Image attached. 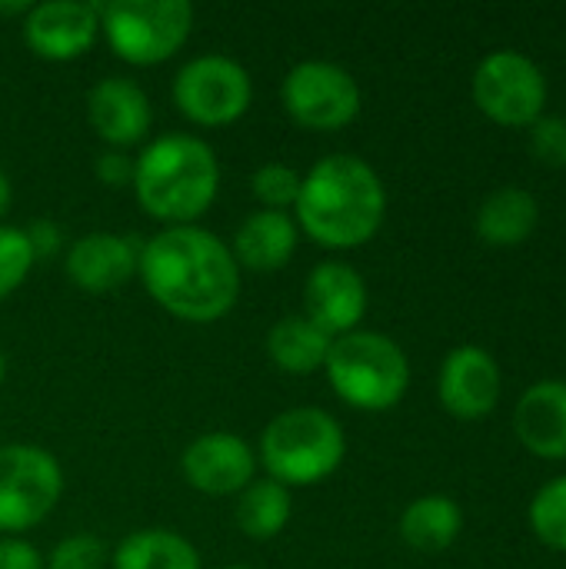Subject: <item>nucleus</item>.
Segmentation results:
<instances>
[{"label":"nucleus","mask_w":566,"mask_h":569,"mask_svg":"<svg viewBox=\"0 0 566 569\" xmlns=\"http://www.w3.org/2000/svg\"><path fill=\"white\" fill-rule=\"evenodd\" d=\"M30 53L50 63H70L87 53L100 33V3L87 0H43L20 20Z\"/></svg>","instance_id":"obj_11"},{"label":"nucleus","mask_w":566,"mask_h":569,"mask_svg":"<svg viewBox=\"0 0 566 569\" xmlns=\"http://www.w3.org/2000/svg\"><path fill=\"white\" fill-rule=\"evenodd\" d=\"M113 569H200V553L177 530L150 527L120 540Z\"/></svg>","instance_id":"obj_22"},{"label":"nucleus","mask_w":566,"mask_h":569,"mask_svg":"<svg viewBox=\"0 0 566 569\" xmlns=\"http://www.w3.org/2000/svg\"><path fill=\"white\" fill-rule=\"evenodd\" d=\"M107 567V547L93 533H73L63 537L47 557L43 569H103Z\"/></svg>","instance_id":"obj_27"},{"label":"nucleus","mask_w":566,"mask_h":569,"mask_svg":"<svg viewBox=\"0 0 566 569\" xmlns=\"http://www.w3.org/2000/svg\"><path fill=\"white\" fill-rule=\"evenodd\" d=\"M500 390H504L500 363L490 350L477 343H464L444 357L437 377V397L444 410L454 413L457 420H484L487 413H494Z\"/></svg>","instance_id":"obj_13"},{"label":"nucleus","mask_w":566,"mask_h":569,"mask_svg":"<svg viewBox=\"0 0 566 569\" xmlns=\"http://www.w3.org/2000/svg\"><path fill=\"white\" fill-rule=\"evenodd\" d=\"M137 277L160 310L187 323H217L240 297V267L230 247L197 223L147 237Z\"/></svg>","instance_id":"obj_1"},{"label":"nucleus","mask_w":566,"mask_h":569,"mask_svg":"<svg viewBox=\"0 0 566 569\" xmlns=\"http://www.w3.org/2000/svg\"><path fill=\"white\" fill-rule=\"evenodd\" d=\"M254 80L227 53L190 57L173 77V103L197 127H227L250 110Z\"/></svg>","instance_id":"obj_8"},{"label":"nucleus","mask_w":566,"mask_h":569,"mask_svg":"<svg viewBox=\"0 0 566 569\" xmlns=\"http://www.w3.org/2000/svg\"><path fill=\"white\" fill-rule=\"evenodd\" d=\"M460 530H464V510L457 500H450L444 493L417 497L400 513V537L407 547H414L420 553H440V550L454 547Z\"/></svg>","instance_id":"obj_21"},{"label":"nucleus","mask_w":566,"mask_h":569,"mask_svg":"<svg viewBox=\"0 0 566 569\" xmlns=\"http://www.w3.org/2000/svg\"><path fill=\"white\" fill-rule=\"evenodd\" d=\"M530 527L544 547L566 553V477L540 487L530 503Z\"/></svg>","instance_id":"obj_24"},{"label":"nucleus","mask_w":566,"mask_h":569,"mask_svg":"<svg viewBox=\"0 0 566 569\" xmlns=\"http://www.w3.org/2000/svg\"><path fill=\"white\" fill-rule=\"evenodd\" d=\"M294 517V500L290 490L270 477L254 480L244 493H237V507H234V523L244 537L250 540H274L287 530Z\"/></svg>","instance_id":"obj_23"},{"label":"nucleus","mask_w":566,"mask_h":569,"mask_svg":"<svg viewBox=\"0 0 566 569\" xmlns=\"http://www.w3.org/2000/svg\"><path fill=\"white\" fill-rule=\"evenodd\" d=\"M133 160L127 150H110L103 147L100 157H97V180L110 190H120V187H130L133 183Z\"/></svg>","instance_id":"obj_29"},{"label":"nucleus","mask_w":566,"mask_h":569,"mask_svg":"<svg viewBox=\"0 0 566 569\" xmlns=\"http://www.w3.org/2000/svg\"><path fill=\"white\" fill-rule=\"evenodd\" d=\"M514 433L534 457L566 460V380H540L517 400Z\"/></svg>","instance_id":"obj_17"},{"label":"nucleus","mask_w":566,"mask_h":569,"mask_svg":"<svg viewBox=\"0 0 566 569\" xmlns=\"http://www.w3.org/2000/svg\"><path fill=\"white\" fill-rule=\"evenodd\" d=\"M540 207L524 187L494 190L477 210V233L490 247H520L537 230Z\"/></svg>","instance_id":"obj_20"},{"label":"nucleus","mask_w":566,"mask_h":569,"mask_svg":"<svg viewBox=\"0 0 566 569\" xmlns=\"http://www.w3.org/2000/svg\"><path fill=\"white\" fill-rule=\"evenodd\" d=\"M63 497V470L37 443L0 447V533L17 537L43 523Z\"/></svg>","instance_id":"obj_7"},{"label":"nucleus","mask_w":566,"mask_h":569,"mask_svg":"<svg viewBox=\"0 0 566 569\" xmlns=\"http://www.w3.org/2000/svg\"><path fill=\"white\" fill-rule=\"evenodd\" d=\"M304 317L334 340L360 330V320L367 317L364 277L344 260L317 263L304 283Z\"/></svg>","instance_id":"obj_14"},{"label":"nucleus","mask_w":566,"mask_h":569,"mask_svg":"<svg viewBox=\"0 0 566 569\" xmlns=\"http://www.w3.org/2000/svg\"><path fill=\"white\" fill-rule=\"evenodd\" d=\"M87 120L110 150H130L150 133V97L130 77H100L87 93Z\"/></svg>","instance_id":"obj_16"},{"label":"nucleus","mask_w":566,"mask_h":569,"mask_svg":"<svg viewBox=\"0 0 566 569\" xmlns=\"http://www.w3.org/2000/svg\"><path fill=\"white\" fill-rule=\"evenodd\" d=\"M250 190L260 203V210H290L300 197V173L287 163H264L250 177Z\"/></svg>","instance_id":"obj_25"},{"label":"nucleus","mask_w":566,"mask_h":569,"mask_svg":"<svg viewBox=\"0 0 566 569\" xmlns=\"http://www.w3.org/2000/svg\"><path fill=\"white\" fill-rule=\"evenodd\" d=\"M10 200H13V187H10V177H7L3 167H0V220H3V213L10 210Z\"/></svg>","instance_id":"obj_32"},{"label":"nucleus","mask_w":566,"mask_h":569,"mask_svg":"<svg viewBox=\"0 0 566 569\" xmlns=\"http://www.w3.org/2000/svg\"><path fill=\"white\" fill-rule=\"evenodd\" d=\"M133 193L163 227L197 223L220 193L217 150L193 133H163L133 160Z\"/></svg>","instance_id":"obj_3"},{"label":"nucleus","mask_w":566,"mask_h":569,"mask_svg":"<svg viewBox=\"0 0 566 569\" xmlns=\"http://www.w3.org/2000/svg\"><path fill=\"white\" fill-rule=\"evenodd\" d=\"M0 569H43V553L23 537H0Z\"/></svg>","instance_id":"obj_30"},{"label":"nucleus","mask_w":566,"mask_h":569,"mask_svg":"<svg viewBox=\"0 0 566 569\" xmlns=\"http://www.w3.org/2000/svg\"><path fill=\"white\" fill-rule=\"evenodd\" d=\"M297 230L327 250H354L377 237L387 217L380 173L357 153H327L300 177Z\"/></svg>","instance_id":"obj_2"},{"label":"nucleus","mask_w":566,"mask_h":569,"mask_svg":"<svg viewBox=\"0 0 566 569\" xmlns=\"http://www.w3.org/2000/svg\"><path fill=\"white\" fill-rule=\"evenodd\" d=\"M7 380V357H3V350H0V383Z\"/></svg>","instance_id":"obj_34"},{"label":"nucleus","mask_w":566,"mask_h":569,"mask_svg":"<svg viewBox=\"0 0 566 569\" xmlns=\"http://www.w3.org/2000/svg\"><path fill=\"white\" fill-rule=\"evenodd\" d=\"M193 30L187 0H110L100 3V33L133 67H157L183 50Z\"/></svg>","instance_id":"obj_6"},{"label":"nucleus","mask_w":566,"mask_h":569,"mask_svg":"<svg viewBox=\"0 0 566 569\" xmlns=\"http://www.w3.org/2000/svg\"><path fill=\"white\" fill-rule=\"evenodd\" d=\"M227 569H250V567H227Z\"/></svg>","instance_id":"obj_35"},{"label":"nucleus","mask_w":566,"mask_h":569,"mask_svg":"<svg viewBox=\"0 0 566 569\" xmlns=\"http://www.w3.org/2000/svg\"><path fill=\"white\" fill-rule=\"evenodd\" d=\"M287 117L304 130H340L357 120L364 93L357 77L330 60H300L280 83Z\"/></svg>","instance_id":"obj_9"},{"label":"nucleus","mask_w":566,"mask_h":569,"mask_svg":"<svg viewBox=\"0 0 566 569\" xmlns=\"http://www.w3.org/2000/svg\"><path fill=\"white\" fill-rule=\"evenodd\" d=\"M474 103L500 127H530L547 107V77L520 50L487 53L470 80Z\"/></svg>","instance_id":"obj_10"},{"label":"nucleus","mask_w":566,"mask_h":569,"mask_svg":"<svg viewBox=\"0 0 566 569\" xmlns=\"http://www.w3.org/2000/svg\"><path fill=\"white\" fill-rule=\"evenodd\" d=\"M300 230L290 213L284 210H254L240 220L234 230V240L227 243L237 267L250 273H277L290 263L297 253Z\"/></svg>","instance_id":"obj_18"},{"label":"nucleus","mask_w":566,"mask_h":569,"mask_svg":"<svg viewBox=\"0 0 566 569\" xmlns=\"http://www.w3.org/2000/svg\"><path fill=\"white\" fill-rule=\"evenodd\" d=\"M23 230H27V240H30V250H33L37 260L53 257V253L63 247V230H60L57 223H50V220H33V223L23 227Z\"/></svg>","instance_id":"obj_31"},{"label":"nucleus","mask_w":566,"mask_h":569,"mask_svg":"<svg viewBox=\"0 0 566 569\" xmlns=\"http://www.w3.org/2000/svg\"><path fill=\"white\" fill-rule=\"evenodd\" d=\"M334 337L314 327L304 313H287L267 330V357L294 377H310L324 370Z\"/></svg>","instance_id":"obj_19"},{"label":"nucleus","mask_w":566,"mask_h":569,"mask_svg":"<svg viewBox=\"0 0 566 569\" xmlns=\"http://www.w3.org/2000/svg\"><path fill=\"white\" fill-rule=\"evenodd\" d=\"M30 0H20V3H0V17H27L30 13Z\"/></svg>","instance_id":"obj_33"},{"label":"nucleus","mask_w":566,"mask_h":569,"mask_svg":"<svg viewBox=\"0 0 566 569\" xmlns=\"http://www.w3.org/2000/svg\"><path fill=\"white\" fill-rule=\"evenodd\" d=\"M33 263H37V257L30 250L27 230L0 223V300H7L10 293H17L23 287Z\"/></svg>","instance_id":"obj_26"},{"label":"nucleus","mask_w":566,"mask_h":569,"mask_svg":"<svg viewBox=\"0 0 566 569\" xmlns=\"http://www.w3.org/2000/svg\"><path fill=\"white\" fill-rule=\"evenodd\" d=\"M530 153L544 167H566V117H540L530 123Z\"/></svg>","instance_id":"obj_28"},{"label":"nucleus","mask_w":566,"mask_h":569,"mask_svg":"<svg viewBox=\"0 0 566 569\" xmlns=\"http://www.w3.org/2000/svg\"><path fill=\"white\" fill-rule=\"evenodd\" d=\"M187 487L207 497H237L257 480V450L237 433H203L180 453Z\"/></svg>","instance_id":"obj_12"},{"label":"nucleus","mask_w":566,"mask_h":569,"mask_svg":"<svg viewBox=\"0 0 566 569\" xmlns=\"http://www.w3.org/2000/svg\"><path fill=\"white\" fill-rule=\"evenodd\" d=\"M140 237L130 233H110V230H93L83 233L67 247L63 270L70 283L83 293H113L120 290L130 277H137L140 263Z\"/></svg>","instance_id":"obj_15"},{"label":"nucleus","mask_w":566,"mask_h":569,"mask_svg":"<svg viewBox=\"0 0 566 569\" xmlns=\"http://www.w3.org/2000/svg\"><path fill=\"white\" fill-rule=\"evenodd\" d=\"M324 373L334 393L364 413L394 410L410 387V360L404 347L377 330H354L337 337Z\"/></svg>","instance_id":"obj_5"},{"label":"nucleus","mask_w":566,"mask_h":569,"mask_svg":"<svg viewBox=\"0 0 566 569\" xmlns=\"http://www.w3.org/2000/svg\"><path fill=\"white\" fill-rule=\"evenodd\" d=\"M347 457V433L320 407H294L277 413L257 443V467L270 480L290 487H317L340 470Z\"/></svg>","instance_id":"obj_4"}]
</instances>
